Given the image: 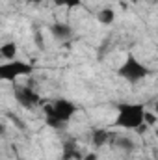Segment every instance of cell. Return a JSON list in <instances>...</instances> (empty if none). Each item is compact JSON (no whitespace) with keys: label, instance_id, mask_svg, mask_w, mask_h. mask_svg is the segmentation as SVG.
<instances>
[{"label":"cell","instance_id":"cell-1","mask_svg":"<svg viewBox=\"0 0 158 160\" xmlns=\"http://www.w3.org/2000/svg\"><path fill=\"white\" fill-rule=\"evenodd\" d=\"M145 104L141 102H121L117 104V116H116V127L123 130H138L145 125Z\"/></svg>","mask_w":158,"mask_h":160},{"label":"cell","instance_id":"cell-2","mask_svg":"<svg viewBox=\"0 0 158 160\" xmlns=\"http://www.w3.org/2000/svg\"><path fill=\"white\" fill-rule=\"evenodd\" d=\"M77 104L69 99H58L50 104H45L43 106V114H45V119H47V125L52 127V128H58L65 123L75 118L77 114Z\"/></svg>","mask_w":158,"mask_h":160},{"label":"cell","instance_id":"cell-3","mask_svg":"<svg viewBox=\"0 0 158 160\" xmlns=\"http://www.w3.org/2000/svg\"><path fill=\"white\" fill-rule=\"evenodd\" d=\"M117 75L123 80H126V82L136 84V82H141L143 78H147V77L151 75V69H149L143 62H140L134 54H128V56L125 58V62L119 65Z\"/></svg>","mask_w":158,"mask_h":160},{"label":"cell","instance_id":"cell-4","mask_svg":"<svg viewBox=\"0 0 158 160\" xmlns=\"http://www.w3.org/2000/svg\"><path fill=\"white\" fill-rule=\"evenodd\" d=\"M32 71H34V65H30L24 60H17L15 58V60H9V62H4L0 65V80L13 82L15 78L32 75Z\"/></svg>","mask_w":158,"mask_h":160},{"label":"cell","instance_id":"cell-5","mask_svg":"<svg viewBox=\"0 0 158 160\" xmlns=\"http://www.w3.org/2000/svg\"><path fill=\"white\" fill-rule=\"evenodd\" d=\"M15 101L24 106V108H34L41 102V97L37 95V91H34L32 88L24 86V88H17L15 89Z\"/></svg>","mask_w":158,"mask_h":160},{"label":"cell","instance_id":"cell-6","mask_svg":"<svg viewBox=\"0 0 158 160\" xmlns=\"http://www.w3.org/2000/svg\"><path fill=\"white\" fill-rule=\"evenodd\" d=\"M110 138H112V134H110L106 128H95V130L91 132V143H93L95 147L106 145V143L110 142Z\"/></svg>","mask_w":158,"mask_h":160},{"label":"cell","instance_id":"cell-7","mask_svg":"<svg viewBox=\"0 0 158 160\" xmlns=\"http://www.w3.org/2000/svg\"><path fill=\"white\" fill-rule=\"evenodd\" d=\"M17 43L15 41H6V43H2L0 45V56L6 60V62H9V60H15V56H17Z\"/></svg>","mask_w":158,"mask_h":160},{"label":"cell","instance_id":"cell-8","mask_svg":"<svg viewBox=\"0 0 158 160\" xmlns=\"http://www.w3.org/2000/svg\"><path fill=\"white\" fill-rule=\"evenodd\" d=\"M50 32H52V36L58 38V39H67V38L71 36V26L65 24V22H56V24L50 26Z\"/></svg>","mask_w":158,"mask_h":160},{"label":"cell","instance_id":"cell-9","mask_svg":"<svg viewBox=\"0 0 158 160\" xmlns=\"http://www.w3.org/2000/svg\"><path fill=\"white\" fill-rule=\"evenodd\" d=\"M97 21L104 26H110L114 21H116V11L112 8H102L99 13H97Z\"/></svg>","mask_w":158,"mask_h":160},{"label":"cell","instance_id":"cell-10","mask_svg":"<svg viewBox=\"0 0 158 160\" xmlns=\"http://www.w3.org/2000/svg\"><path fill=\"white\" fill-rule=\"evenodd\" d=\"M116 145H117L119 149H123V151H134V147H136V143L130 140V138H117V142H116Z\"/></svg>","mask_w":158,"mask_h":160},{"label":"cell","instance_id":"cell-11","mask_svg":"<svg viewBox=\"0 0 158 160\" xmlns=\"http://www.w3.org/2000/svg\"><path fill=\"white\" fill-rule=\"evenodd\" d=\"M54 4L62 8H77L82 4V0H54Z\"/></svg>","mask_w":158,"mask_h":160},{"label":"cell","instance_id":"cell-12","mask_svg":"<svg viewBox=\"0 0 158 160\" xmlns=\"http://www.w3.org/2000/svg\"><path fill=\"white\" fill-rule=\"evenodd\" d=\"M84 160H97V155H89V157H86Z\"/></svg>","mask_w":158,"mask_h":160},{"label":"cell","instance_id":"cell-13","mask_svg":"<svg viewBox=\"0 0 158 160\" xmlns=\"http://www.w3.org/2000/svg\"><path fill=\"white\" fill-rule=\"evenodd\" d=\"M153 112H155V114H156V116H158V102H156V104H155V108H153Z\"/></svg>","mask_w":158,"mask_h":160}]
</instances>
